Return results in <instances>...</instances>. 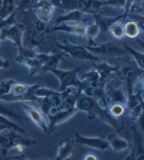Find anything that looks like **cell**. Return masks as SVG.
Wrapping results in <instances>:
<instances>
[{"instance_id": "40", "label": "cell", "mask_w": 144, "mask_h": 160, "mask_svg": "<svg viewBox=\"0 0 144 160\" xmlns=\"http://www.w3.org/2000/svg\"><path fill=\"white\" fill-rule=\"evenodd\" d=\"M10 128V127H8L7 125H4V124H2V123H0V132H2V130L6 129V128Z\"/></svg>"}, {"instance_id": "14", "label": "cell", "mask_w": 144, "mask_h": 160, "mask_svg": "<svg viewBox=\"0 0 144 160\" xmlns=\"http://www.w3.org/2000/svg\"><path fill=\"white\" fill-rule=\"evenodd\" d=\"M105 95L108 106L116 103L126 105L128 96H126L121 87H113L109 82H107L105 84Z\"/></svg>"}, {"instance_id": "18", "label": "cell", "mask_w": 144, "mask_h": 160, "mask_svg": "<svg viewBox=\"0 0 144 160\" xmlns=\"http://www.w3.org/2000/svg\"><path fill=\"white\" fill-rule=\"evenodd\" d=\"M92 65H93V68L99 73L101 82H103L104 83H107L110 81V79L113 75L116 74V72H117L116 67L111 64H108L106 62H93Z\"/></svg>"}, {"instance_id": "36", "label": "cell", "mask_w": 144, "mask_h": 160, "mask_svg": "<svg viewBox=\"0 0 144 160\" xmlns=\"http://www.w3.org/2000/svg\"><path fill=\"white\" fill-rule=\"evenodd\" d=\"M137 123H138V126L140 127L141 130H142V133L144 135V109L142 110V112L140 113V115L137 117L136 119Z\"/></svg>"}, {"instance_id": "30", "label": "cell", "mask_w": 144, "mask_h": 160, "mask_svg": "<svg viewBox=\"0 0 144 160\" xmlns=\"http://www.w3.org/2000/svg\"><path fill=\"white\" fill-rule=\"evenodd\" d=\"M0 114L7 116L8 118L12 119V120H18V121H22L23 117L21 115H19L18 113H17L16 111H13L10 108H8L7 107H4L1 103H0Z\"/></svg>"}, {"instance_id": "34", "label": "cell", "mask_w": 144, "mask_h": 160, "mask_svg": "<svg viewBox=\"0 0 144 160\" xmlns=\"http://www.w3.org/2000/svg\"><path fill=\"white\" fill-rule=\"evenodd\" d=\"M14 82H16V81L12 79H8V80H4L0 82V97L7 95L10 92L12 85Z\"/></svg>"}, {"instance_id": "31", "label": "cell", "mask_w": 144, "mask_h": 160, "mask_svg": "<svg viewBox=\"0 0 144 160\" xmlns=\"http://www.w3.org/2000/svg\"><path fill=\"white\" fill-rule=\"evenodd\" d=\"M0 123H2V124H4V125H7L8 127L12 128H13V129H16L17 132H21V133L27 134V132H26V130H25V129H23L22 128H20L17 123H14L13 121L10 120V118H8L7 116H5V115L0 114Z\"/></svg>"}, {"instance_id": "19", "label": "cell", "mask_w": 144, "mask_h": 160, "mask_svg": "<svg viewBox=\"0 0 144 160\" xmlns=\"http://www.w3.org/2000/svg\"><path fill=\"white\" fill-rule=\"evenodd\" d=\"M75 151V142L70 138H65L60 142L59 150L56 159L57 160H65L69 159L74 153Z\"/></svg>"}, {"instance_id": "4", "label": "cell", "mask_w": 144, "mask_h": 160, "mask_svg": "<svg viewBox=\"0 0 144 160\" xmlns=\"http://www.w3.org/2000/svg\"><path fill=\"white\" fill-rule=\"evenodd\" d=\"M79 71H80L79 67H75L70 70H62L58 67L52 69L50 72L59 79L60 82L59 91L63 92L65 89L69 88V87H74V88H78L82 91L84 82L81 79L78 78Z\"/></svg>"}, {"instance_id": "7", "label": "cell", "mask_w": 144, "mask_h": 160, "mask_svg": "<svg viewBox=\"0 0 144 160\" xmlns=\"http://www.w3.org/2000/svg\"><path fill=\"white\" fill-rule=\"evenodd\" d=\"M25 31V26L19 22H16L13 25L1 29L0 34V41L10 40L13 43L16 48L21 47L23 45V34Z\"/></svg>"}, {"instance_id": "32", "label": "cell", "mask_w": 144, "mask_h": 160, "mask_svg": "<svg viewBox=\"0 0 144 160\" xmlns=\"http://www.w3.org/2000/svg\"><path fill=\"white\" fill-rule=\"evenodd\" d=\"M18 11H28L32 10L33 7L38 3L39 0H16Z\"/></svg>"}, {"instance_id": "41", "label": "cell", "mask_w": 144, "mask_h": 160, "mask_svg": "<svg viewBox=\"0 0 144 160\" xmlns=\"http://www.w3.org/2000/svg\"><path fill=\"white\" fill-rule=\"evenodd\" d=\"M136 42L138 43V44H139V45L144 49V41H143V40H141V39H139V38H136Z\"/></svg>"}, {"instance_id": "42", "label": "cell", "mask_w": 144, "mask_h": 160, "mask_svg": "<svg viewBox=\"0 0 144 160\" xmlns=\"http://www.w3.org/2000/svg\"><path fill=\"white\" fill-rule=\"evenodd\" d=\"M143 99H144V90H143Z\"/></svg>"}, {"instance_id": "11", "label": "cell", "mask_w": 144, "mask_h": 160, "mask_svg": "<svg viewBox=\"0 0 144 160\" xmlns=\"http://www.w3.org/2000/svg\"><path fill=\"white\" fill-rule=\"evenodd\" d=\"M126 111L131 116L133 120H136L144 109V99L139 92H134L128 95L126 102Z\"/></svg>"}, {"instance_id": "44", "label": "cell", "mask_w": 144, "mask_h": 160, "mask_svg": "<svg viewBox=\"0 0 144 160\" xmlns=\"http://www.w3.org/2000/svg\"><path fill=\"white\" fill-rule=\"evenodd\" d=\"M0 34H1V29H0Z\"/></svg>"}, {"instance_id": "37", "label": "cell", "mask_w": 144, "mask_h": 160, "mask_svg": "<svg viewBox=\"0 0 144 160\" xmlns=\"http://www.w3.org/2000/svg\"><path fill=\"white\" fill-rule=\"evenodd\" d=\"M10 65H11L10 62L7 60H4L1 54H0V69H8L10 68Z\"/></svg>"}, {"instance_id": "17", "label": "cell", "mask_w": 144, "mask_h": 160, "mask_svg": "<svg viewBox=\"0 0 144 160\" xmlns=\"http://www.w3.org/2000/svg\"><path fill=\"white\" fill-rule=\"evenodd\" d=\"M85 27H86V25H85L83 23L68 24L66 22V23L57 24V25L51 27V31H53V32H64L67 34L75 35L77 37H85Z\"/></svg>"}, {"instance_id": "8", "label": "cell", "mask_w": 144, "mask_h": 160, "mask_svg": "<svg viewBox=\"0 0 144 160\" xmlns=\"http://www.w3.org/2000/svg\"><path fill=\"white\" fill-rule=\"evenodd\" d=\"M77 108L76 107L70 108L67 109H62V110H57L51 113H48L46 116L48 117L49 124H48V129H47V134H51L57 129V127L65 123L68 121L70 118L77 113Z\"/></svg>"}, {"instance_id": "29", "label": "cell", "mask_w": 144, "mask_h": 160, "mask_svg": "<svg viewBox=\"0 0 144 160\" xmlns=\"http://www.w3.org/2000/svg\"><path fill=\"white\" fill-rule=\"evenodd\" d=\"M109 111L110 113L115 118H118L120 116H122L125 112H126V107L123 104H111L109 106Z\"/></svg>"}, {"instance_id": "23", "label": "cell", "mask_w": 144, "mask_h": 160, "mask_svg": "<svg viewBox=\"0 0 144 160\" xmlns=\"http://www.w3.org/2000/svg\"><path fill=\"white\" fill-rule=\"evenodd\" d=\"M123 30H124V37H127L128 38H131V39L138 38L141 33V30L138 24L133 19L126 21L124 23Z\"/></svg>"}, {"instance_id": "25", "label": "cell", "mask_w": 144, "mask_h": 160, "mask_svg": "<svg viewBox=\"0 0 144 160\" xmlns=\"http://www.w3.org/2000/svg\"><path fill=\"white\" fill-rule=\"evenodd\" d=\"M122 47L127 51L128 55L132 56V58L135 60V62H136L137 66L142 70L144 71V53L143 52H139L136 49H134L133 47L129 46L125 43H122Z\"/></svg>"}, {"instance_id": "38", "label": "cell", "mask_w": 144, "mask_h": 160, "mask_svg": "<svg viewBox=\"0 0 144 160\" xmlns=\"http://www.w3.org/2000/svg\"><path fill=\"white\" fill-rule=\"evenodd\" d=\"M83 159H84V160H97L98 158H97L94 154H92V153H88V154H85V155L84 156Z\"/></svg>"}, {"instance_id": "12", "label": "cell", "mask_w": 144, "mask_h": 160, "mask_svg": "<svg viewBox=\"0 0 144 160\" xmlns=\"http://www.w3.org/2000/svg\"><path fill=\"white\" fill-rule=\"evenodd\" d=\"M75 143L82 145V146H86L98 151H106L109 147L110 144L107 138L102 136H97V137H89V136H84L80 133L76 132V139Z\"/></svg>"}, {"instance_id": "39", "label": "cell", "mask_w": 144, "mask_h": 160, "mask_svg": "<svg viewBox=\"0 0 144 160\" xmlns=\"http://www.w3.org/2000/svg\"><path fill=\"white\" fill-rule=\"evenodd\" d=\"M138 82V87H139V89L140 90H144V77L140 80V81H137Z\"/></svg>"}, {"instance_id": "21", "label": "cell", "mask_w": 144, "mask_h": 160, "mask_svg": "<svg viewBox=\"0 0 144 160\" xmlns=\"http://www.w3.org/2000/svg\"><path fill=\"white\" fill-rule=\"evenodd\" d=\"M85 14L81 11H69L64 16L58 18L56 20V24L66 23V22H74V23H82L85 21Z\"/></svg>"}, {"instance_id": "6", "label": "cell", "mask_w": 144, "mask_h": 160, "mask_svg": "<svg viewBox=\"0 0 144 160\" xmlns=\"http://www.w3.org/2000/svg\"><path fill=\"white\" fill-rule=\"evenodd\" d=\"M90 52L96 55L110 56V57H123L128 55L127 51L122 47V45H117L112 41L105 43H95L94 45H85V46Z\"/></svg>"}, {"instance_id": "5", "label": "cell", "mask_w": 144, "mask_h": 160, "mask_svg": "<svg viewBox=\"0 0 144 160\" xmlns=\"http://www.w3.org/2000/svg\"><path fill=\"white\" fill-rule=\"evenodd\" d=\"M56 45L61 50V52H63L65 56L71 58L73 60L82 61V62L90 61L91 63L99 62L98 58L94 54L90 52L85 46H81L79 44H76V43H68V42L57 43Z\"/></svg>"}, {"instance_id": "24", "label": "cell", "mask_w": 144, "mask_h": 160, "mask_svg": "<svg viewBox=\"0 0 144 160\" xmlns=\"http://www.w3.org/2000/svg\"><path fill=\"white\" fill-rule=\"evenodd\" d=\"M17 12L18 6L16 0H3L0 6V18L5 19Z\"/></svg>"}, {"instance_id": "26", "label": "cell", "mask_w": 144, "mask_h": 160, "mask_svg": "<svg viewBox=\"0 0 144 160\" xmlns=\"http://www.w3.org/2000/svg\"><path fill=\"white\" fill-rule=\"evenodd\" d=\"M37 52L34 48H28L25 46H21L17 48V56H16V62L18 63H21L24 60L30 59V58H35L37 56Z\"/></svg>"}, {"instance_id": "20", "label": "cell", "mask_w": 144, "mask_h": 160, "mask_svg": "<svg viewBox=\"0 0 144 160\" xmlns=\"http://www.w3.org/2000/svg\"><path fill=\"white\" fill-rule=\"evenodd\" d=\"M64 56L65 55L63 52H60V53H51V54H49L48 59L45 62V63L41 66L39 75H44L45 73H47V72H50L52 69L58 68V67H59V64H60L61 61L63 60V58Z\"/></svg>"}, {"instance_id": "15", "label": "cell", "mask_w": 144, "mask_h": 160, "mask_svg": "<svg viewBox=\"0 0 144 160\" xmlns=\"http://www.w3.org/2000/svg\"><path fill=\"white\" fill-rule=\"evenodd\" d=\"M22 108H23L25 113L27 114V116L30 118V120L36 126H38L39 128H41L45 133H47L48 125H47V122L44 118V116H43V113L41 112V110H39L32 106L26 105V104H23Z\"/></svg>"}, {"instance_id": "9", "label": "cell", "mask_w": 144, "mask_h": 160, "mask_svg": "<svg viewBox=\"0 0 144 160\" xmlns=\"http://www.w3.org/2000/svg\"><path fill=\"white\" fill-rule=\"evenodd\" d=\"M141 74V71L137 70L133 66H123L120 69H117L116 75L120 81L124 82L128 95L135 92V87L138 81V78Z\"/></svg>"}, {"instance_id": "22", "label": "cell", "mask_w": 144, "mask_h": 160, "mask_svg": "<svg viewBox=\"0 0 144 160\" xmlns=\"http://www.w3.org/2000/svg\"><path fill=\"white\" fill-rule=\"evenodd\" d=\"M107 139L109 141L111 148L116 152H123V151H125L128 148L131 147V144L128 143V141H126L125 139H123V138L119 137L118 135H116V133L110 134Z\"/></svg>"}, {"instance_id": "3", "label": "cell", "mask_w": 144, "mask_h": 160, "mask_svg": "<svg viewBox=\"0 0 144 160\" xmlns=\"http://www.w3.org/2000/svg\"><path fill=\"white\" fill-rule=\"evenodd\" d=\"M55 8L63 11H81L85 13L94 14L101 12L104 5L102 0H49Z\"/></svg>"}, {"instance_id": "2", "label": "cell", "mask_w": 144, "mask_h": 160, "mask_svg": "<svg viewBox=\"0 0 144 160\" xmlns=\"http://www.w3.org/2000/svg\"><path fill=\"white\" fill-rule=\"evenodd\" d=\"M36 145V140L31 139L28 134L17 132L13 128H8L0 132V151L3 156H7L12 149L22 152L25 148H32Z\"/></svg>"}, {"instance_id": "16", "label": "cell", "mask_w": 144, "mask_h": 160, "mask_svg": "<svg viewBox=\"0 0 144 160\" xmlns=\"http://www.w3.org/2000/svg\"><path fill=\"white\" fill-rule=\"evenodd\" d=\"M46 36L44 34H41L38 31H36L33 27L25 29L23 34V42L25 44V47L28 48H35L41 43L44 42Z\"/></svg>"}, {"instance_id": "27", "label": "cell", "mask_w": 144, "mask_h": 160, "mask_svg": "<svg viewBox=\"0 0 144 160\" xmlns=\"http://www.w3.org/2000/svg\"><path fill=\"white\" fill-rule=\"evenodd\" d=\"M100 27L96 22H92L90 24H88L85 27V37L88 39L89 44L88 45H94V38L99 35L100 33Z\"/></svg>"}, {"instance_id": "28", "label": "cell", "mask_w": 144, "mask_h": 160, "mask_svg": "<svg viewBox=\"0 0 144 160\" xmlns=\"http://www.w3.org/2000/svg\"><path fill=\"white\" fill-rule=\"evenodd\" d=\"M120 20L121 19L112 22L110 25V27H109L110 33L111 34V36L114 38H116V39H121V38H124V30H123L124 22L123 21H120Z\"/></svg>"}, {"instance_id": "33", "label": "cell", "mask_w": 144, "mask_h": 160, "mask_svg": "<svg viewBox=\"0 0 144 160\" xmlns=\"http://www.w3.org/2000/svg\"><path fill=\"white\" fill-rule=\"evenodd\" d=\"M32 27L35 29L36 31L41 33V34H46L47 32H49V30L51 31V28L48 24V22H44V21H41L39 19L37 18V20L33 23Z\"/></svg>"}, {"instance_id": "1", "label": "cell", "mask_w": 144, "mask_h": 160, "mask_svg": "<svg viewBox=\"0 0 144 160\" xmlns=\"http://www.w3.org/2000/svg\"><path fill=\"white\" fill-rule=\"evenodd\" d=\"M75 107L78 111H84L88 114V118L90 120L98 117L103 123L110 125L116 132H120L124 129V123L119 121L117 118L113 117L110 113L109 108L104 107H100L98 104V100L93 97L88 96L83 92L78 96Z\"/></svg>"}, {"instance_id": "43", "label": "cell", "mask_w": 144, "mask_h": 160, "mask_svg": "<svg viewBox=\"0 0 144 160\" xmlns=\"http://www.w3.org/2000/svg\"><path fill=\"white\" fill-rule=\"evenodd\" d=\"M1 21H2V19H1V18H0V23H1Z\"/></svg>"}, {"instance_id": "35", "label": "cell", "mask_w": 144, "mask_h": 160, "mask_svg": "<svg viewBox=\"0 0 144 160\" xmlns=\"http://www.w3.org/2000/svg\"><path fill=\"white\" fill-rule=\"evenodd\" d=\"M127 4V0H106L104 1L105 6H111L117 9H125Z\"/></svg>"}, {"instance_id": "10", "label": "cell", "mask_w": 144, "mask_h": 160, "mask_svg": "<svg viewBox=\"0 0 144 160\" xmlns=\"http://www.w3.org/2000/svg\"><path fill=\"white\" fill-rule=\"evenodd\" d=\"M133 142L131 144V152L126 157L127 160H144V138L136 127H132Z\"/></svg>"}, {"instance_id": "13", "label": "cell", "mask_w": 144, "mask_h": 160, "mask_svg": "<svg viewBox=\"0 0 144 160\" xmlns=\"http://www.w3.org/2000/svg\"><path fill=\"white\" fill-rule=\"evenodd\" d=\"M55 9V6L49 0H39L32 10L34 11L38 19L49 23L52 19Z\"/></svg>"}]
</instances>
